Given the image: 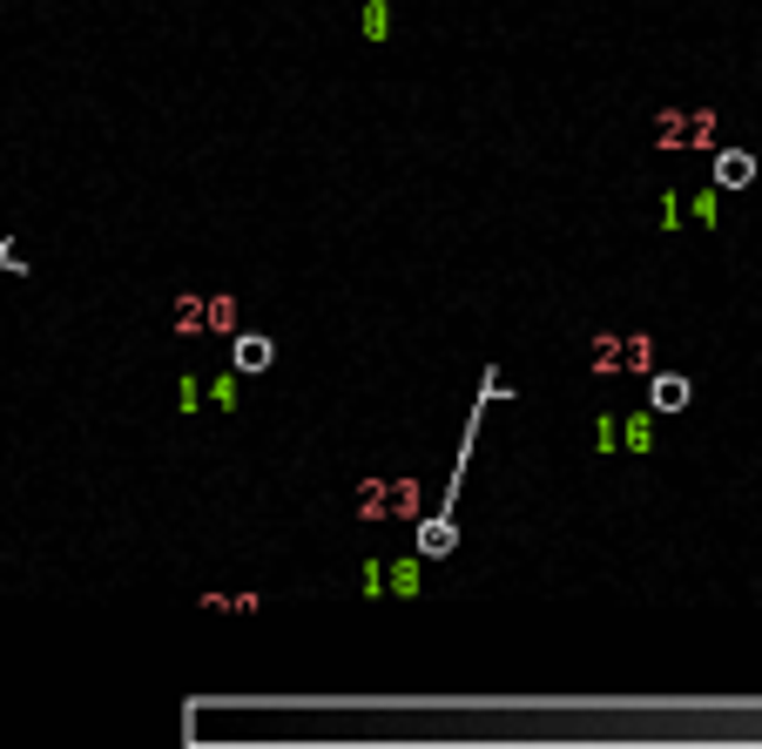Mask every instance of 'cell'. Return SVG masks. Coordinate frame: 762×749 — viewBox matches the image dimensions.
<instances>
[{"label":"cell","instance_id":"1","mask_svg":"<svg viewBox=\"0 0 762 749\" xmlns=\"http://www.w3.org/2000/svg\"><path fill=\"white\" fill-rule=\"evenodd\" d=\"M500 391V378L486 372V385H479V406H472V425H466V440H459V466H453V487H446V500H438V514L419 527V561H446L453 547H459V527H453V500H459V480H466V459H472V432H479V419H486V399Z\"/></svg>","mask_w":762,"mask_h":749},{"label":"cell","instance_id":"2","mask_svg":"<svg viewBox=\"0 0 762 749\" xmlns=\"http://www.w3.org/2000/svg\"><path fill=\"white\" fill-rule=\"evenodd\" d=\"M689 399H695V385L681 372H655L648 378V412H689Z\"/></svg>","mask_w":762,"mask_h":749},{"label":"cell","instance_id":"3","mask_svg":"<svg viewBox=\"0 0 762 749\" xmlns=\"http://www.w3.org/2000/svg\"><path fill=\"white\" fill-rule=\"evenodd\" d=\"M715 189H742V183H755V155L749 149H715Z\"/></svg>","mask_w":762,"mask_h":749},{"label":"cell","instance_id":"4","mask_svg":"<svg viewBox=\"0 0 762 749\" xmlns=\"http://www.w3.org/2000/svg\"><path fill=\"white\" fill-rule=\"evenodd\" d=\"M230 351H236V372H270V359H277V344H270V338H257V331H244Z\"/></svg>","mask_w":762,"mask_h":749},{"label":"cell","instance_id":"5","mask_svg":"<svg viewBox=\"0 0 762 749\" xmlns=\"http://www.w3.org/2000/svg\"><path fill=\"white\" fill-rule=\"evenodd\" d=\"M385 21H391V8H385V0H372V8H365V34H372V42H385V34H391Z\"/></svg>","mask_w":762,"mask_h":749},{"label":"cell","instance_id":"6","mask_svg":"<svg viewBox=\"0 0 762 749\" xmlns=\"http://www.w3.org/2000/svg\"><path fill=\"white\" fill-rule=\"evenodd\" d=\"M628 446H634V453H655V432H648V419H634V425H628Z\"/></svg>","mask_w":762,"mask_h":749},{"label":"cell","instance_id":"7","mask_svg":"<svg viewBox=\"0 0 762 749\" xmlns=\"http://www.w3.org/2000/svg\"><path fill=\"white\" fill-rule=\"evenodd\" d=\"M8 264H14V250H8V244H0V270H8Z\"/></svg>","mask_w":762,"mask_h":749}]
</instances>
